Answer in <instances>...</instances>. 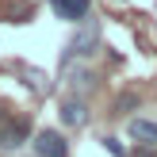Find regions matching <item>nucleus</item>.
Returning a JSON list of instances; mask_svg holds the SVG:
<instances>
[{
	"mask_svg": "<svg viewBox=\"0 0 157 157\" xmlns=\"http://www.w3.org/2000/svg\"><path fill=\"white\" fill-rule=\"evenodd\" d=\"M100 50V19H81L77 23V31H73V38H69V46H65V54H61V65L69 69V61L73 58H92V54Z\"/></svg>",
	"mask_w": 157,
	"mask_h": 157,
	"instance_id": "obj_1",
	"label": "nucleus"
},
{
	"mask_svg": "<svg viewBox=\"0 0 157 157\" xmlns=\"http://www.w3.org/2000/svg\"><path fill=\"white\" fill-rule=\"evenodd\" d=\"M31 142V119L27 115H4L0 119V150L4 153H12V150H19V146H27Z\"/></svg>",
	"mask_w": 157,
	"mask_h": 157,
	"instance_id": "obj_2",
	"label": "nucleus"
},
{
	"mask_svg": "<svg viewBox=\"0 0 157 157\" xmlns=\"http://www.w3.org/2000/svg\"><path fill=\"white\" fill-rule=\"evenodd\" d=\"M58 115H61V123H65V127H73V130L88 127V119H92V111H88V100H84V96H69V100H61Z\"/></svg>",
	"mask_w": 157,
	"mask_h": 157,
	"instance_id": "obj_3",
	"label": "nucleus"
},
{
	"mask_svg": "<svg viewBox=\"0 0 157 157\" xmlns=\"http://www.w3.org/2000/svg\"><path fill=\"white\" fill-rule=\"evenodd\" d=\"M31 146H35L38 157H69V142H65V134H58V130H38Z\"/></svg>",
	"mask_w": 157,
	"mask_h": 157,
	"instance_id": "obj_4",
	"label": "nucleus"
},
{
	"mask_svg": "<svg viewBox=\"0 0 157 157\" xmlns=\"http://www.w3.org/2000/svg\"><path fill=\"white\" fill-rule=\"evenodd\" d=\"M50 8H54V15L65 19V23H81V19L92 15V0H50Z\"/></svg>",
	"mask_w": 157,
	"mask_h": 157,
	"instance_id": "obj_5",
	"label": "nucleus"
},
{
	"mask_svg": "<svg viewBox=\"0 0 157 157\" xmlns=\"http://www.w3.org/2000/svg\"><path fill=\"white\" fill-rule=\"evenodd\" d=\"M127 134H130V142L134 146H157V123L153 119H130L127 123Z\"/></svg>",
	"mask_w": 157,
	"mask_h": 157,
	"instance_id": "obj_6",
	"label": "nucleus"
},
{
	"mask_svg": "<svg viewBox=\"0 0 157 157\" xmlns=\"http://www.w3.org/2000/svg\"><path fill=\"white\" fill-rule=\"evenodd\" d=\"M69 88H73V96H88V92L96 88V73H92L88 65L69 69Z\"/></svg>",
	"mask_w": 157,
	"mask_h": 157,
	"instance_id": "obj_7",
	"label": "nucleus"
},
{
	"mask_svg": "<svg viewBox=\"0 0 157 157\" xmlns=\"http://www.w3.org/2000/svg\"><path fill=\"white\" fill-rule=\"evenodd\" d=\"M130 107H138V92H123L115 100V115H130Z\"/></svg>",
	"mask_w": 157,
	"mask_h": 157,
	"instance_id": "obj_8",
	"label": "nucleus"
},
{
	"mask_svg": "<svg viewBox=\"0 0 157 157\" xmlns=\"http://www.w3.org/2000/svg\"><path fill=\"white\" fill-rule=\"evenodd\" d=\"M100 142H104V150L111 153V157H127V150H123V142H119V138H111V134H104V138H100Z\"/></svg>",
	"mask_w": 157,
	"mask_h": 157,
	"instance_id": "obj_9",
	"label": "nucleus"
},
{
	"mask_svg": "<svg viewBox=\"0 0 157 157\" xmlns=\"http://www.w3.org/2000/svg\"><path fill=\"white\" fill-rule=\"evenodd\" d=\"M153 150H157V146H138V150H134V153H130V157H157Z\"/></svg>",
	"mask_w": 157,
	"mask_h": 157,
	"instance_id": "obj_10",
	"label": "nucleus"
},
{
	"mask_svg": "<svg viewBox=\"0 0 157 157\" xmlns=\"http://www.w3.org/2000/svg\"><path fill=\"white\" fill-rule=\"evenodd\" d=\"M0 119H4V104H0Z\"/></svg>",
	"mask_w": 157,
	"mask_h": 157,
	"instance_id": "obj_11",
	"label": "nucleus"
},
{
	"mask_svg": "<svg viewBox=\"0 0 157 157\" xmlns=\"http://www.w3.org/2000/svg\"><path fill=\"white\" fill-rule=\"evenodd\" d=\"M119 4H127V0H119Z\"/></svg>",
	"mask_w": 157,
	"mask_h": 157,
	"instance_id": "obj_12",
	"label": "nucleus"
}]
</instances>
